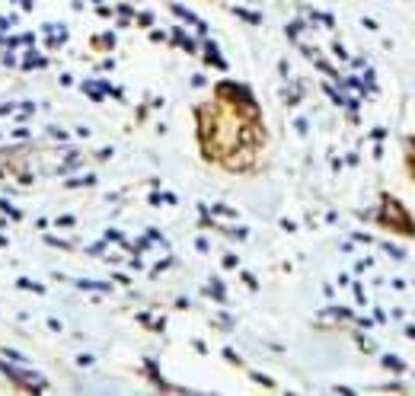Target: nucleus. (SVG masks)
Segmentation results:
<instances>
[{
	"label": "nucleus",
	"mask_w": 415,
	"mask_h": 396,
	"mask_svg": "<svg viewBox=\"0 0 415 396\" xmlns=\"http://www.w3.org/2000/svg\"><path fill=\"white\" fill-rule=\"evenodd\" d=\"M380 221H387L390 227H396V231H402V233H415V227H412V221H409V214L400 208V202H396L393 195H383Z\"/></svg>",
	"instance_id": "obj_1"
},
{
	"label": "nucleus",
	"mask_w": 415,
	"mask_h": 396,
	"mask_svg": "<svg viewBox=\"0 0 415 396\" xmlns=\"http://www.w3.org/2000/svg\"><path fill=\"white\" fill-rule=\"evenodd\" d=\"M224 163H227L230 170H243V166H250V153L240 151V153H233V157H227Z\"/></svg>",
	"instance_id": "obj_2"
}]
</instances>
